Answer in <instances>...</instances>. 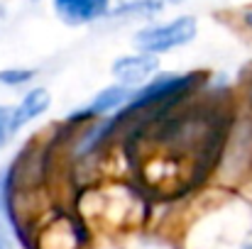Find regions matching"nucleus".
<instances>
[{
  "label": "nucleus",
  "mask_w": 252,
  "mask_h": 249,
  "mask_svg": "<svg viewBox=\"0 0 252 249\" xmlns=\"http://www.w3.org/2000/svg\"><path fill=\"white\" fill-rule=\"evenodd\" d=\"M157 69H159L157 56L145 54V52L132 54V56H120V59L113 64L115 79L120 81V85H127V88H132V85H137V83H145L147 76H152Z\"/></svg>",
  "instance_id": "2"
},
{
  "label": "nucleus",
  "mask_w": 252,
  "mask_h": 249,
  "mask_svg": "<svg viewBox=\"0 0 252 249\" xmlns=\"http://www.w3.org/2000/svg\"><path fill=\"white\" fill-rule=\"evenodd\" d=\"M15 108L0 105V147L15 135Z\"/></svg>",
  "instance_id": "6"
},
{
  "label": "nucleus",
  "mask_w": 252,
  "mask_h": 249,
  "mask_svg": "<svg viewBox=\"0 0 252 249\" xmlns=\"http://www.w3.org/2000/svg\"><path fill=\"white\" fill-rule=\"evenodd\" d=\"M57 15L66 25H88L110 10V0H54Z\"/></svg>",
  "instance_id": "3"
},
{
  "label": "nucleus",
  "mask_w": 252,
  "mask_h": 249,
  "mask_svg": "<svg viewBox=\"0 0 252 249\" xmlns=\"http://www.w3.org/2000/svg\"><path fill=\"white\" fill-rule=\"evenodd\" d=\"M243 20H245V25L252 29V7H248V10L243 12Z\"/></svg>",
  "instance_id": "9"
},
{
  "label": "nucleus",
  "mask_w": 252,
  "mask_h": 249,
  "mask_svg": "<svg viewBox=\"0 0 252 249\" xmlns=\"http://www.w3.org/2000/svg\"><path fill=\"white\" fill-rule=\"evenodd\" d=\"M49 105H52V98H49V93H47L44 88L30 90V93L22 98V103L15 108V130H20L22 125H27V122L34 120L37 115L47 112Z\"/></svg>",
  "instance_id": "5"
},
{
  "label": "nucleus",
  "mask_w": 252,
  "mask_h": 249,
  "mask_svg": "<svg viewBox=\"0 0 252 249\" xmlns=\"http://www.w3.org/2000/svg\"><path fill=\"white\" fill-rule=\"evenodd\" d=\"M167 2H174V5H179V2H184V0H167Z\"/></svg>",
  "instance_id": "10"
},
{
  "label": "nucleus",
  "mask_w": 252,
  "mask_h": 249,
  "mask_svg": "<svg viewBox=\"0 0 252 249\" xmlns=\"http://www.w3.org/2000/svg\"><path fill=\"white\" fill-rule=\"evenodd\" d=\"M198 32V25L191 15H181V17H174L171 22L164 25H150L145 29H140L135 34V47L145 54H164L169 49H176V47H184L189 44Z\"/></svg>",
  "instance_id": "1"
},
{
  "label": "nucleus",
  "mask_w": 252,
  "mask_h": 249,
  "mask_svg": "<svg viewBox=\"0 0 252 249\" xmlns=\"http://www.w3.org/2000/svg\"><path fill=\"white\" fill-rule=\"evenodd\" d=\"M132 88H127V85H110V88H105V90H100L91 103H88V108L84 110H79V112H74V117H88V115H105V112H113V110H120V108H125L127 103H130V98H132Z\"/></svg>",
  "instance_id": "4"
},
{
  "label": "nucleus",
  "mask_w": 252,
  "mask_h": 249,
  "mask_svg": "<svg viewBox=\"0 0 252 249\" xmlns=\"http://www.w3.org/2000/svg\"><path fill=\"white\" fill-rule=\"evenodd\" d=\"M32 76H34L32 69H5V71H0V83H5V85H22V83L30 81Z\"/></svg>",
  "instance_id": "7"
},
{
  "label": "nucleus",
  "mask_w": 252,
  "mask_h": 249,
  "mask_svg": "<svg viewBox=\"0 0 252 249\" xmlns=\"http://www.w3.org/2000/svg\"><path fill=\"white\" fill-rule=\"evenodd\" d=\"M0 249H15L12 235L5 225V208H2V186H0Z\"/></svg>",
  "instance_id": "8"
},
{
  "label": "nucleus",
  "mask_w": 252,
  "mask_h": 249,
  "mask_svg": "<svg viewBox=\"0 0 252 249\" xmlns=\"http://www.w3.org/2000/svg\"><path fill=\"white\" fill-rule=\"evenodd\" d=\"M245 249H252V242H250V245H248V247H245Z\"/></svg>",
  "instance_id": "11"
}]
</instances>
